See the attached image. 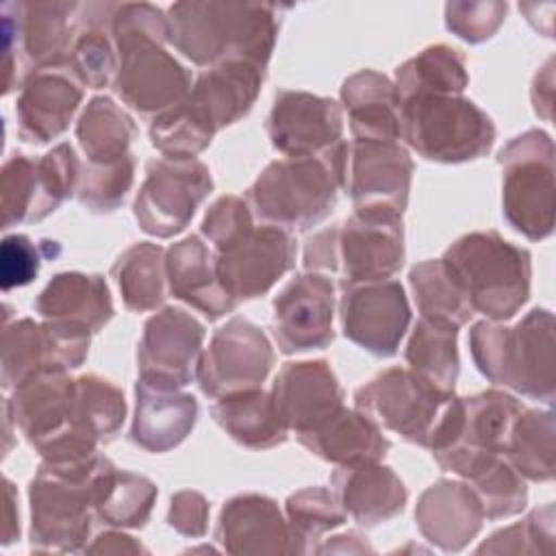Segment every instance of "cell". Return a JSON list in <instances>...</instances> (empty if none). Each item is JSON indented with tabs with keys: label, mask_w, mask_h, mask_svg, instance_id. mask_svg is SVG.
Here are the masks:
<instances>
[{
	"label": "cell",
	"mask_w": 556,
	"mask_h": 556,
	"mask_svg": "<svg viewBox=\"0 0 556 556\" xmlns=\"http://www.w3.org/2000/svg\"><path fill=\"white\" fill-rule=\"evenodd\" d=\"M393 85L400 100L419 93L463 96L469 85L465 56L445 43L428 46L397 67Z\"/></svg>",
	"instance_id": "cell-35"
},
{
	"label": "cell",
	"mask_w": 556,
	"mask_h": 556,
	"mask_svg": "<svg viewBox=\"0 0 556 556\" xmlns=\"http://www.w3.org/2000/svg\"><path fill=\"white\" fill-rule=\"evenodd\" d=\"M554 315L534 308L515 326L478 321L469 332V350L478 371L526 397L554 402Z\"/></svg>",
	"instance_id": "cell-3"
},
{
	"label": "cell",
	"mask_w": 556,
	"mask_h": 556,
	"mask_svg": "<svg viewBox=\"0 0 556 556\" xmlns=\"http://www.w3.org/2000/svg\"><path fill=\"white\" fill-rule=\"evenodd\" d=\"M552 85H554V59H549L545 67L534 76V85H532L534 111L543 119H552Z\"/></svg>",
	"instance_id": "cell-55"
},
{
	"label": "cell",
	"mask_w": 556,
	"mask_h": 556,
	"mask_svg": "<svg viewBox=\"0 0 556 556\" xmlns=\"http://www.w3.org/2000/svg\"><path fill=\"white\" fill-rule=\"evenodd\" d=\"M408 282L424 317L443 319L458 328L471 319L473 308L441 258L415 265L408 274Z\"/></svg>",
	"instance_id": "cell-42"
},
{
	"label": "cell",
	"mask_w": 556,
	"mask_h": 556,
	"mask_svg": "<svg viewBox=\"0 0 556 556\" xmlns=\"http://www.w3.org/2000/svg\"><path fill=\"white\" fill-rule=\"evenodd\" d=\"M128 311H156L165 300V250L156 243H135L119 254L111 269Z\"/></svg>",
	"instance_id": "cell-40"
},
{
	"label": "cell",
	"mask_w": 556,
	"mask_h": 556,
	"mask_svg": "<svg viewBox=\"0 0 556 556\" xmlns=\"http://www.w3.org/2000/svg\"><path fill=\"white\" fill-rule=\"evenodd\" d=\"M211 417L230 439L250 450H269L289 437L271 393L263 389L219 397L211 406Z\"/></svg>",
	"instance_id": "cell-34"
},
{
	"label": "cell",
	"mask_w": 556,
	"mask_h": 556,
	"mask_svg": "<svg viewBox=\"0 0 556 556\" xmlns=\"http://www.w3.org/2000/svg\"><path fill=\"white\" fill-rule=\"evenodd\" d=\"M0 211L4 228L48 217L43 208L37 161H30L24 154H15L2 165Z\"/></svg>",
	"instance_id": "cell-46"
},
{
	"label": "cell",
	"mask_w": 556,
	"mask_h": 556,
	"mask_svg": "<svg viewBox=\"0 0 556 556\" xmlns=\"http://www.w3.org/2000/svg\"><path fill=\"white\" fill-rule=\"evenodd\" d=\"M20 536V515L15 504V489L9 480H4V528H2V543L9 545Z\"/></svg>",
	"instance_id": "cell-57"
},
{
	"label": "cell",
	"mask_w": 556,
	"mask_h": 556,
	"mask_svg": "<svg viewBox=\"0 0 556 556\" xmlns=\"http://www.w3.org/2000/svg\"><path fill=\"white\" fill-rule=\"evenodd\" d=\"M554 141L543 130H526L500 150L502 208L506 222L532 241L554 230Z\"/></svg>",
	"instance_id": "cell-9"
},
{
	"label": "cell",
	"mask_w": 556,
	"mask_h": 556,
	"mask_svg": "<svg viewBox=\"0 0 556 556\" xmlns=\"http://www.w3.org/2000/svg\"><path fill=\"white\" fill-rule=\"evenodd\" d=\"M215 539L230 554H298V543L278 504L258 493L230 497L217 519Z\"/></svg>",
	"instance_id": "cell-24"
},
{
	"label": "cell",
	"mask_w": 556,
	"mask_h": 556,
	"mask_svg": "<svg viewBox=\"0 0 556 556\" xmlns=\"http://www.w3.org/2000/svg\"><path fill=\"white\" fill-rule=\"evenodd\" d=\"M413 161L400 141H345L341 189L354 208L402 215L408 204Z\"/></svg>",
	"instance_id": "cell-17"
},
{
	"label": "cell",
	"mask_w": 556,
	"mask_h": 556,
	"mask_svg": "<svg viewBox=\"0 0 556 556\" xmlns=\"http://www.w3.org/2000/svg\"><path fill=\"white\" fill-rule=\"evenodd\" d=\"M204 326L182 308L165 306L154 313L137 345L139 378L182 389L195 378Z\"/></svg>",
	"instance_id": "cell-20"
},
{
	"label": "cell",
	"mask_w": 556,
	"mask_h": 556,
	"mask_svg": "<svg viewBox=\"0 0 556 556\" xmlns=\"http://www.w3.org/2000/svg\"><path fill=\"white\" fill-rule=\"evenodd\" d=\"M111 460L96 454L83 463L41 460L30 482V547L35 552L65 554L87 547L96 513V480Z\"/></svg>",
	"instance_id": "cell-6"
},
{
	"label": "cell",
	"mask_w": 556,
	"mask_h": 556,
	"mask_svg": "<svg viewBox=\"0 0 556 556\" xmlns=\"http://www.w3.org/2000/svg\"><path fill=\"white\" fill-rule=\"evenodd\" d=\"M215 128L187 98L156 115L150 124L152 146L169 159H195L208 148Z\"/></svg>",
	"instance_id": "cell-44"
},
{
	"label": "cell",
	"mask_w": 556,
	"mask_h": 556,
	"mask_svg": "<svg viewBox=\"0 0 556 556\" xmlns=\"http://www.w3.org/2000/svg\"><path fill=\"white\" fill-rule=\"evenodd\" d=\"M78 2H4L2 52L4 96L22 87L30 74L26 65L65 67L78 35Z\"/></svg>",
	"instance_id": "cell-8"
},
{
	"label": "cell",
	"mask_w": 556,
	"mask_h": 556,
	"mask_svg": "<svg viewBox=\"0 0 556 556\" xmlns=\"http://www.w3.org/2000/svg\"><path fill=\"white\" fill-rule=\"evenodd\" d=\"M211 189L213 178L202 161L152 159L135 198V219L143 232L169 239L187 228Z\"/></svg>",
	"instance_id": "cell-11"
},
{
	"label": "cell",
	"mask_w": 556,
	"mask_h": 556,
	"mask_svg": "<svg viewBox=\"0 0 556 556\" xmlns=\"http://www.w3.org/2000/svg\"><path fill=\"white\" fill-rule=\"evenodd\" d=\"M269 393L280 419L295 434L313 430L343 406V389L326 361L282 365Z\"/></svg>",
	"instance_id": "cell-22"
},
{
	"label": "cell",
	"mask_w": 556,
	"mask_h": 556,
	"mask_svg": "<svg viewBox=\"0 0 556 556\" xmlns=\"http://www.w3.org/2000/svg\"><path fill=\"white\" fill-rule=\"evenodd\" d=\"M334 285L328 276L306 271L291 278L274 298L271 334L285 354L321 350L332 343Z\"/></svg>",
	"instance_id": "cell-19"
},
{
	"label": "cell",
	"mask_w": 556,
	"mask_h": 556,
	"mask_svg": "<svg viewBox=\"0 0 556 556\" xmlns=\"http://www.w3.org/2000/svg\"><path fill=\"white\" fill-rule=\"evenodd\" d=\"M402 139L434 163H465L495 143L491 117L463 96L419 93L400 100Z\"/></svg>",
	"instance_id": "cell-7"
},
{
	"label": "cell",
	"mask_w": 556,
	"mask_h": 556,
	"mask_svg": "<svg viewBox=\"0 0 556 556\" xmlns=\"http://www.w3.org/2000/svg\"><path fill=\"white\" fill-rule=\"evenodd\" d=\"M11 391L4 413L37 452L67 437L100 445L76 424V378H70L65 369H43Z\"/></svg>",
	"instance_id": "cell-15"
},
{
	"label": "cell",
	"mask_w": 556,
	"mask_h": 556,
	"mask_svg": "<svg viewBox=\"0 0 556 556\" xmlns=\"http://www.w3.org/2000/svg\"><path fill=\"white\" fill-rule=\"evenodd\" d=\"M402 263V215L354 208L341 226H334L332 274L341 276V285L387 280L400 271Z\"/></svg>",
	"instance_id": "cell-13"
},
{
	"label": "cell",
	"mask_w": 556,
	"mask_h": 556,
	"mask_svg": "<svg viewBox=\"0 0 556 556\" xmlns=\"http://www.w3.org/2000/svg\"><path fill=\"white\" fill-rule=\"evenodd\" d=\"M198 402L193 395L139 378L135 387V417L130 441L146 452L163 454L180 445L193 430Z\"/></svg>",
	"instance_id": "cell-26"
},
{
	"label": "cell",
	"mask_w": 556,
	"mask_h": 556,
	"mask_svg": "<svg viewBox=\"0 0 556 556\" xmlns=\"http://www.w3.org/2000/svg\"><path fill=\"white\" fill-rule=\"evenodd\" d=\"M415 521L428 543L460 552L480 532L484 510L465 480H439L419 495Z\"/></svg>",
	"instance_id": "cell-25"
},
{
	"label": "cell",
	"mask_w": 556,
	"mask_h": 556,
	"mask_svg": "<svg viewBox=\"0 0 556 556\" xmlns=\"http://www.w3.org/2000/svg\"><path fill=\"white\" fill-rule=\"evenodd\" d=\"M345 517L348 515L334 491L326 486H306L287 500V521L298 543V554L311 552V543H315L324 532L339 528Z\"/></svg>",
	"instance_id": "cell-47"
},
{
	"label": "cell",
	"mask_w": 556,
	"mask_h": 556,
	"mask_svg": "<svg viewBox=\"0 0 556 556\" xmlns=\"http://www.w3.org/2000/svg\"><path fill=\"white\" fill-rule=\"evenodd\" d=\"M456 337L458 326L421 315L410 332L404 352L408 369L432 382L443 393H454V384L458 378L460 363Z\"/></svg>",
	"instance_id": "cell-36"
},
{
	"label": "cell",
	"mask_w": 556,
	"mask_h": 556,
	"mask_svg": "<svg viewBox=\"0 0 556 556\" xmlns=\"http://www.w3.org/2000/svg\"><path fill=\"white\" fill-rule=\"evenodd\" d=\"M298 441L337 467L380 463L391 447L382 428L358 408H337L319 426L298 434Z\"/></svg>",
	"instance_id": "cell-30"
},
{
	"label": "cell",
	"mask_w": 556,
	"mask_h": 556,
	"mask_svg": "<svg viewBox=\"0 0 556 556\" xmlns=\"http://www.w3.org/2000/svg\"><path fill=\"white\" fill-rule=\"evenodd\" d=\"M341 102L350 117V130L361 141H400V96L380 72L361 70L345 78Z\"/></svg>",
	"instance_id": "cell-33"
},
{
	"label": "cell",
	"mask_w": 556,
	"mask_h": 556,
	"mask_svg": "<svg viewBox=\"0 0 556 556\" xmlns=\"http://www.w3.org/2000/svg\"><path fill=\"white\" fill-rule=\"evenodd\" d=\"M83 102V89L67 67L33 70L20 87L15 117L20 137L48 143L70 126Z\"/></svg>",
	"instance_id": "cell-23"
},
{
	"label": "cell",
	"mask_w": 556,
	"mask_h": 556,
	"mask_svg": "<svg viewBox=\"0 0 556 556\" xmlns=\"http://www.w3.org/2000/svg\"><path fill=\"white\" fill-rule=\"evenodd\" d=\"M135 137L132 117L106 96L91 98L76 122V139L87 163H113L128 156Z\"/></svg>",
	"instance_id": "cell-37"
},
{
	"label": "cell",
	"mask_w": 556,
	"mask_h": 556,
	"mask_svg": "<svg viewBox=\"0 0 556 556\" xmlns=\"http://www.w3.org/2000/svg\"><path fill=\"white\" fill-rule=\"evenodd\" d=\"M115 43L111 37V24L98 20L89 9L80 4L78 9V35L67 56V70L72 76L91 87L100 89L117 72Z\"/></svg>",
	"instance_id": "cell-41"
},
{
	"label": "cell",
	"mask_w": 556,
	"mask_h": 556,
	"mask_svg": "<svg viewBox=\"0 0 556 556\" xmlns=\"http://www.w3.org/2000/svg\"><path fill=\"white\" fill-rule=\"evenodd\" d=\"M165 276L167 291L208 319H219L239 304L222 287L215 254L198 235H189L165 250Z\"/></svg>",
	"instance_id": "cell-29"
},
{
	"label": "cell",
	"mask_w": 556,
	"mask_h": 556,
	"mask_svg": "<svg viewBox=\"0 0 556 556\" xmlns=\"http://www.w3.org/2000/svg\"><path fill=\"white\" fill-rule=\"evenodd\" d=\"M254 226L252 208L245 200L237 195H222L215 200L204 219H202V235L217 248L230 243L239 235L248 232Z\"/></svg>",
	"instance_id": "cell-51"
},
{
	"label": "cell",
	"mask_w": 556,
	"mask_h": 556,
	"mask_svg": "<svg viewBox=\"0 0 556 556\" xmlns=\"http://www.w3.org/2000/svg\"><path fill=\"white\" fill-rule=\"evenodd\" d=\"M135 180L132 154L113 163H85L80 169L76 198L93 213L119 208Z\"/></svg>",
	"instance_id": "cell-48"
},
{
	"label": "cell",
	"mask_w": 556,
	"mask_h": 556,
	"mask_svg": "<svg viewBox=\"0 0 556 556\" xmlns=\"http://www.w3.org/2000/svg\"><path fill=\"white\" fill-rule=\"evenodd\" d=\"M554 519V504L534 508L523 521L493 532L478 554H552Z\"/></svg>",
	"instance_id": "cell-49"
},
{
	"label": "cell",
	"mask_w": 556,
	"mask_h": 556,
	"mask_svg": "<svg viewBox=\"0 0 556 556\" xmlns=\"http://www.w3.org/2000/svg\"><path fill=\"white\" fill-rule=\"evenodd\" d=\"M504 456L532 482L554 478L556 456V419L549 408H523L513 421Z\"/></svg>",
	"instance_id": "cell-39"
},
{
	"label": "cell",
	"mask_w": 556,
	"mask_h": 556,
	"mask_svg": "<svg viewBox=\"0 0 556 556\" xmlns=\"http://www.w3.org/2000/svg\"><path fill=\"white\" fill-rule=\"evenodd\" d=\"M345 141L308 156L269 163L248 189V206L261 222L306 230L330 215L343 176Z\"/></svg>",
	"instance_id": "cell-4"
},
{
	"label": "cell",
	"mask_w": 556,
	"mask_h": 556,
	"mask_svg": "<svg viewBox=\"0 0 556 556\" xmlns=\"http://www.w3.org/2000/svg\"><path fill=\"white\" fill-rule=\"evenodd\" d=\"M39 248L26 235H7L0 245V282L4 291L24 287L39 274Z\"/></svg>",
	"instance_id": "cell-52"
},
{
	"label": "cell",
	"mask_w": 556,
	"mask_h": 556,
	"mask_svg": "<svg viewBox=\"0 0 556 556\" xmlns=\"http://www.w3.org/2000/svg\"><path fill=\"white\" fill-rule=\"evenodd\" d=\"M156 502V486L137 473L109 463L96 480V515L115 528H141Z\"/></svg>",
	"instance_id": "cell-38"
},
{
	"label": "cell",
	"mask_w": 556,
	"mask_h": 556,
	"mask_svg": "<svg viewBox=\"0 0 556 556\" xmlns=\"http://www.w3.org/2000/svg\"><path fill=\"white\" fill-rule=\"evenodd\" d=\"M35 311L43 321L93 334L111 321L113 300L102 276L61 271L37 295Z\"/></svg>",
	"instance_id": "cell-28"
},
{
	"label": "cell",
	"mask_w": 556,
	"mask_h": 556,
	"mask_svg": "<svg viewBox=\"0 0 556 556\" xmlns=\"http://www.w3.org/2000/svg\"><path fill=\"white\" fill-rule=\"evenodd\" d=\"M434 460L471 486L486 519H502L523 510L528 500L526 482L504 454L454 450L434 456Z\"/></svg>",
	"instance_id": "cell-27"
},
{
	"label": "cell",
	"mask_w": 556,
	"mask_h": 556,
	"mask_svg": "<svg viewBox=\"0 0 556 556\" xmlns=\"http://www.w3.org/2000/svg\"><path fill=\"white\" fill-rule=\"evenodd\" d=\"M87 554H141L148 552L139 541H135L132 536L124 534V532H102L93 539V543H89L85 547Z\"/></svg>",
	"instance_id": "cell-54"
},
{
	"label": "cell",
	"mask_w": 556,
	"mask_h": 556,
	"mask_svg": "<svg viewBox=\"0 0 556 556\" xmlns=\"http://www.w3.org/2000/svg\"><path fill=\"white\" fill-rule=\"evenodd\" d=\"M263 76L265 67L250 61H224L195 78L187 100L202 111L217 132L250 113Z\"/></svg>",
	"instance_id": "cell-32"
},
{
	"label": "cell",
	"mask_w": 556,
	"mask_h": 556,
	"mask_svg": "<svg viewBox=\"0 0 556 556\" xmlns=\"http://www.w3.org/2000/svg\"><path fill=\"white\" fill-rule=\"evenodd\" d=\"M111 37L119 54L113 89L141 115H161L191 91V74L163 43L169 41L167 13L150 2L117 4Z\"/></svg>",
	"instance_id": "cell-1"
},
{
	"label": "cell",
	"mask_w": 556,
	"mask_h": 556,
	"mask_svg": "<svg viewBox=\"0 0 556 556\" xmlns=\"http://www.w3.org/2000/svg\"><path fill=\"white\" fill-rule=\"evenodd\" d=\"M313 552L317 554H374V547L365 541V536H361L358 532H345V534H337L332 539H328L324 545L315 547Z\"/></svg>",
	"instance_id": "cell-56"
},
{
	"label": "cell",
	"mask_w": 556,
	"mask_h": 556,
	"mask_svg": "<svg viewBox=\"0 0 556 556\" xmlns=\"http://www.w3.org/2000/svg\"><path fill=\"white\" fill-rule=\"evenodd\" d=\"M506 2H447L445 4V26L456 37L480 43L491 39L506 17Z\"/></svg>",
	"instance_id": "cell-50"
},
{
	"label": "cell",
	"mask_w": 556,
	"mask_h": 556,
	"mask_svg": "<svg viewBox=\"0 0 556 556\" xmlns=\"http://www.w3.org/2000/svg\"><path fill=\"white\" fill-rule=\"evenodd\" d=\"M452 397L454 393H443L413 369L389 367L356 389L354 406L380 428L426 447Z\"/></svg>",
	"instance_id": "cell-10"
},
{
	"label": "cell",
	"mask_w": 556,
	"mask_h": 556,
	"mask_svg": "<svg viewBox=\"0 0 556 556\" xmlns=\"http://www.w3.org/2000/svg\"><path fill=\"white\" fill-rule=\"evenodd\" d=\"M271 365L274 350L265 332L245 317H232L202 350L195 380L206 397L219 400L261 389Z\"/></svg>",
	"instance_id": "cell-12"
},
{
	"label": "cell",
	"mask_w": 556,
	"mask_h": 556,
	"mask_svg": "<svg viewBox=\"0 0 556 556\" xmlns=\"http://www.w3.org/2000/svg\"><path fill=\"white\" fill-rule=\"evenodd\" d=\"M208 521V502L198 491H178L167 510V523L182 536H202Z\"/></svg>",
	"instance_id": "cell-53"
},
{
	"label": "cell",
	"mask_w": 556,
	"mask_h": 556,
	"mask_svg": "<svg viewBox=\"0 0 556 556\" xmlns=\"http://www.w3.org/2000/svg\"><path fill=\"white\" fill-rule=\"evenodd\" d=\"M265 130L271 146L287 156L319 154L343 137L341 106L332 98L282 89L274 96Z\"/></svg>",
	"instance_id": "cell-21"
},
{
	"label": "cell",
	"mask_w": 556,
	"mask_h": 556,
	"mask_svg": "<svg viewBox=\"0 0 556 556\" xmlns=\"http://www.w3.org/2000/svg\"><path fill=\"white\" fill-rule=\"evenodd\" d=\"M339 317L343 334L365 352L387 358L400 348L410 324L404 287L395 280L341 285Z\"/></svg>",
	"instance_id": "cell-18"
},
{
	"label": "cell",
	"mask_w": 556,
	"mask_h": 556,
	"mask_svg": "<svg viewBox=\"0 0 556 556\" xmlns=\"http://www.w3.org/2000/svg\"><path fill=\"white\" fill-rule=\"evenodd\" d=\"M521 410V402L500 389H486L469 397L454 395L445 404L426 447L432 450V456L454 450L504 454L513 421Z\"/></svg>",
	"instance_id": "cell-14"
},
{
	"label": "cell",
	"mask_w": 556,
	"mask_h": 556,
	"mask_svg": "<svg viewBox=\"0 0 556 556\" xmlns=\"http://www.w3.org/2000/svg\"><path fill=\"white\" fill-rule=\"evenodd\" d=\"M473 313L491 321L510 319L530 295V252L495 230L458 237L441 256Z\"/></svg>",
	"instance_id": "cell-5"
},
{
	"label": "cell",
	"mask_w": 556,
	"mask_h": 556,
	"mask_svg": "<svg viewBox=\"0 0 556 556\" xmlns=\"http://www.w3.org/2000/svg\"><path fill=\"white\" fill-rule=\"evenodd\" d=\"M169 43L200 67L250 61L267 67L278 37V7L187 0L167 9Z\"/></svg>",
	"instance_id": "cell-2"
},
{
	"label": "cell",
	"mask_w": 556,
	"mask_h": 556,
	"mask_svg": "<svg viewBox=\"0 0 556 556\" xmlns=\"http://www.w3.org/2000/svg\"><path fill=\"white\" fill-rule=\"evenodd\" d=\"M330 482L345 515L365 528L393 519L408 500L400 476L380 463L339 467Z\"/></svg>",
	"instance_id": "cell-31"
},
{
	"label": "cell",
	"mask_w": 556,
	"mask_h": 556,
	"mask_svg": "<svg viewBox=\"0 0 556 556\" xmlns=\"http://www.w3.org/2000/svg\"><path fill=\"white\" fill-rule=\"evenodd\" d=\"M215 271L226 293L241 302L265 295L295 265V241L278 226H252L217 248Z\"/></svg>",
	"instance_id": "cell-16"
},
{
	"label": "cell",
	"mask_w": 556,
	"mask_h": 556,
	"mask_svg": "<svg viewBox=\"0 0 556 556\" xmlns=\"http://www.w3.org/2000/svg\"><path fill=\"white\" fill-rule=\"evenodd\" d=\"M126 417L124 393L109 380L87 374L76 378V424L100 443L115 439Z\"/></svg>",
	"instance_id": "cell-45"
},
{
	"label": "cell",
	"mask_w": 556,
	"mask_h": 556,
	"mask_svg": "<svg viewBox=\"0 0 556 556\" xmlns=\"http://www.w3.org/2000/svg\"><path fill=\"white\" fill-rule=\"evenodd\" d=\"M0 354V382L7 391L15 389L26 378L43 369H54L46 330L41 324H35L33 319H15L13 324L4 321Z\"/></svg>",
	"instance_id": "cell-43"
}]
</instances>
